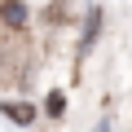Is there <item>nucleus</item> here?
Returning <instances> with one entry per match:
<instances>
[{
    "label": "nucleus",
    "instance_id": "f257e3e1",
    "mask_svg": "<svg viewBox=\"0 0 132 132\" xmlns=\"http://www.w3.org/2000/svg\"><path fill=\"white\" fill-rule=\"evenodd\" d=\"M5 27H27V5L22 0H5Z\"/></svg>",
    "mask_w": 132,
    "mask_h": 132
},
{
    "label": "nucleus",
    "instance_id": "f03ea898",
    "mask_svg": "<svg viewBox=\"0 0 132 132\" xmlns=\"http://www.w3.org/2000/svg\"><path fill=\"white\" fill-rule=\"evenodd\" d=\"M5 114H9L13 123H31V119H35V106H22V101H9V106H5Z\"/></svg>",
    "mask_w": 132,
    "mask_h": 132
},
{
    "label": "nucleus",
    "instance_id": "7ed1b4c3",
    "mask_svg": "<svg viewBox=\"0 0 132 132\" xmlns=\"http://www.w3.org/2000/svg\"><path fill=\"white\" fill-rule=\"evenodd\" d=\"M62 106H66L62 93H48V114H62Z\"/></svg>",
    "mask_w": 132,
    "mask_h": 132
},
{
    "label": "nucleus",
    "instance_id": "20e7f679",
    "mask_svg": "<svg viewBox=\"0 0 132 132\" xmlns=\"http://www.w3.org/2000/svg\"><path fill=\"white\" fill-rule=\"evenodd\" d=\"M97 132H110V128H97Z\"/></svg>",
    "mask_w": 132,
    "mask_h": 132
}]
</instances>
